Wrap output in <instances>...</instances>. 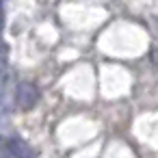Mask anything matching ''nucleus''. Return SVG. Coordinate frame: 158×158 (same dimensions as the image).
<instances>
[{
	"label": "nucleus",
	"mask_w": 158,
	"mask_h": 158,
	"mask_svg": "<svg viewBox=\"0 0 158 158\" xmlns=\"http://www.w3.org/2000/svg\"><path fill=\"white\" fill-rule=\"evenodd\" d=\"M15 100H18V106H20V108L28 110V108H33V106L37 104V100H39V91H37L35 85H31V82H22V85L18 87Z\"/></svg>",
	"instance_id": "obj_1"
},
{
	"label": "nucleus",
	"mask_w": 158,
	"mask_h": 158,
	"mask_svg": "<svg viewBox=\"0 0 158 158\" xmlns=\"http://www.w3.org/2000/svg\"><path fill=\"white\" fill-rule=\"evenodd\" d=\"M7 147H9V152H11L15 158H35V152H33V147H31L26 141L18 139V136L9 139V141H7Z\"/></svg>",
	"instance_id": "obj_2"
},
{
	"label": "nucleus",
	"mask_w": 158,
	"mask_h": 158,
	"mask_svg": "<svg viewBox=\"0 0 158 158\" xmlns=\"http://www.w3.org/2000/svg\"><path fill=\"white\" fill-rule=\"evenodd\" d=\"M5 67H7V50H5L2 44H0V76H2Z\"/></svg>",
	"instance_id": "obj_3"
},
{
	"label": "nucleus",
	"mask_w": 158,
	"mask_h": 158,
	"mask_svg": "<svg viewBox=\"0 0 158 158\" xmlns=\"http://www.w3.org/2000/svg\"><path fill=\"white\" fill-rule=\"evenodd\" d=\"M0 26H2V0H0Z\"/></svg>",
	"instance_id": "obj_4"
}]
</instances>
